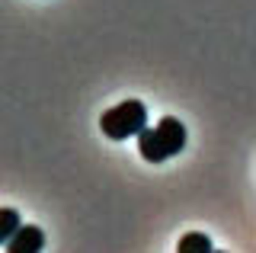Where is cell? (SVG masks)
I'll list each match as a JSON object with an SVG mask.
<instances>
[{
	"label": "cell",
	"instance_id": "6da1fadb",
	"mask_svg": "<svg viewBox=\"0 0 256 253\" xmlns=\"http://www.w3.org/2000/svg\"><path fill=\"white\" fill-rule=\"evenodd\" d=\"M186 148V125L173 116H164L154 128L138 132V154L148 164H164Z\"/></svg>",
	"mask_w": 256,
	"mask_h": 253
},
{
	"label": "cell",
	"instance_id": "7a4b0ae2",
	"mask_svg": "<svg viewBox=\"0 0 256 253\" xmlns=\"http://www.w3.org/2000/svg\"><path fill=\"white\" fill-rule=\"evenodd\" d=\"M102 135L112 141H125V138H138L141 128H148V109L141 100H125L118 106H112L100 118Z\"/></svg>",
	"mask_w": 256,
	"mask_h": 253
},
{
	"label": "cell",
	"instance_id": "3957f363",
	"mask_svg": "<svg viewBox=\"0 0 256 253\" xmlns=\"http://www.w3.org/2000/svg\"><path fill=\"white\" fill-rule=\"evenodd\" d=\"M4 247H6V253H38L45 247V234H42V228H36V224H20V231H16Z\"/></svg>",
	"mask_w": 256,
	"mask_h": 253
},
{
	"label": "cell",
	"instance_id": "277c9868",
	"mask_svg": "<svg viewBox=\"0 0 256 253\" xmlns=\"http://www.w3.org/2000/svg\"><path fill=\"white\" fill-rule=\"evenodd\" d=\"M20 212L16 208H0V244H6L10 237L20 231Z\"/></svg>",
	"mask_w": 256,
	"mask_h": 253
},
{
	"label": "cell",
	"instance_id": "5b68a950",
	"mask_svg": "<svg viewBox=\"0 0 256 253\" xmlns=\"http://www.w3.org/2000/svg\"><path fill=\"white\" fill-rule=\"evenodd\" d=\"M176 250H180V253H208V250H212V240H208L205 234L192 231V234H186L180 244H176Z\"/></svg>",
	"mask_w": 256,
	"mask_h": 253
}]
</instances>
